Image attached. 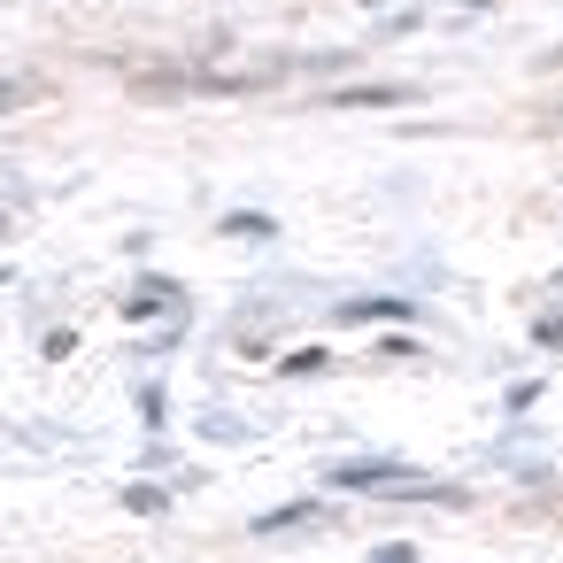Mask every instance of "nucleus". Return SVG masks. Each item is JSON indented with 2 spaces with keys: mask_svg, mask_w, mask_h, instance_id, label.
<instances>
[{
  "mask_svg": "<svg viewBox=\"0 0 563 563\" xmlns=\"http://www.w3.org/2000/svg\"><path fill=\"white\" fill-rule=\"evenodd\" d=\"M401 317H417L409 301H394V294H363V301H347L340 309V324H401Z\"/></svg>",
  "mask_w": 563,
  "mask_h": 563,
  "instance_id": "obj_1",
  "label": "nucleus"
},
{
  "mask_svg": "<svg viewBox=\"0 0 563 563\" xmlns=\"http://www.w3.org/2000/svg\"><path fill=\"white\" fill-rule=\"evenodd\" d=\"M332 478H340V486H394V478H401V463H340Z\"/></svg>",
  "mask_w": 563,
  "mask_h": 563,
  "instance_id": "obj_2",
  "label": "nucleus"
},
{
  "mask_svg": "<svg viewBox=\"0 0 563 563\" xmlns=\"http://www.w3.org/2000/svg\"><path fill=\"white\" fill-rule=\"evenodd\" d=\"M155 309H178V286H170V278H147V286L132 294V317H155Z\"/></svg>",
  "mask_w": 563,
  "mask_h": 563,
  "instance_id": "obj_3",
  "label": "nucleus"
},
{
  "mask_svg": "<svg viewBox=\"0 0 563 563\" xmlns=\"http://www.w3.org/2000/svg\"><path fill=\"white\" fill-rule=\"evenodd\" d=\"M340 101H347V109H394V101H409V93H401V86H347Z\"/></svg>",
  "mask_w": 563,
  "mask_h": 563,
  "instance_id": "obj_4",
  "label": "nucleus"
},
{
  "mask_svg": "<svg viewBox=\"0 0 563 563\" xmlns=\"http://www.w3.org/2000/svg\"><path fill=\"white\" fill-rule=\"evenodd\" d=\"M224 232H240V240H255V232H263V240H271V217H255V209H232V217H224Z\"/></svg>",
  "mask_w": 563,
  "mask_h": 563,
  "instance_id": "obj_5",
  "label": "nucleus"
},
{
  "mask_svg": "<svg viewBox=\"0 0 563 563\" xmlns=\"http://www.w3.org/2000/svg\"><path fill=\"white\" fill-rule=\"evenodd\" d=\"M324 371V347H301V355H286V378H317Z\"/></svg>",
  "mask_w": 563,
  "mask_h": 563,
  "instance_id": "obj_6",
  "label": "nucleus"
},
{
  "mask_svg": "<svg viewBox=\"0 0 563 563\" xmlns=\"http://www.w3.org/2000/svg\"><path fill=\"white\" fill-rule=\"evenodd\" d=\"M124 509H140V517H155V509H163V494H155V486H132V494H124Z\"/></svg>",
  "mask_w": 563,
  "mask_h": 563,
  "instance_id": "obj_7",
  "label": "nucleus"
},
{
  "mask_svg": "<svg viewBox=\"0 0 563 563\" xmlns=\"http://www.w3.org/2000/svg\"><path fill=\"white\" fill-rule=\"evenodd\" d=\"M40 86H0V109H16V101H32Z\"/></svg>",
  "mask_w": 563,
  "mask_h": 563,
  "instance_id": "obj_8",
  "label": "nucleus"
},
{
  "mask_svg": "<svg viewBox=\"0 0 563 563\" xmlns=\"http://www.w3.org/2000/svg\"><path fill=\"white\" fill-rule=\"evenodd\" d=\"M371 563H409V548H378V555H371Z\"/></svg>",
  "mask_w": 563,
  "mask_h": 563,
  "instance_id": "obj_9",
  "label": "nucleus"
},
{
  "mask_svg": "<svg viewBox=\"0 0 563 563\" xmlns=\"http://www.w3.org/2000/svg\"><path fill=\"white\" fill-rule=\"evenodd\" d=\"M0 286H9V271H0Z\"/></svg>",
  "mask_w": 563,
  "mask_h": 563,
  "instance_id": "obj_10",
  "label": "nucleus"
}]
</instances>
